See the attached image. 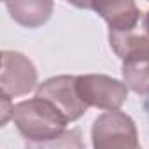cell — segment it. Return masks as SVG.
<instances>
[{
  "mask_svg": "<svg viewBox=\"0 0 149 149\" xmlns=\"http://www.w3.org/2000/svg\"><path fill=\"white\" fill-rule=\"evenodd\" d=\"M83 7H90L98 13L109 25L111 32H132L137 28L140 13L132 0L123 2H90L81 4Z\"/></svg>",
  "mask_w": 149,
  "mask_h": 149,
  "instance_id": "cell-6",
  "label": "cell"
},
{
  "mask_svg": "<svg viewBox=\"0 0 149 149\" xmlns=\"http://www.w3.org/2000/svg\"><path fill=\"white\" fill-rule=\"evenodd\" d=\"M25 149H84V144H83L79 130H70L51 140L28 142Z\"/></svg>",
  "mask_w": 149,
  "mask_h": 149,
  "instance_id": "cell-10",
  "label": "cell"
},
{
  "mask_svg": "<svg viewBox=\"0 0 149 149\" xmlns=\"http://www.w3.org/2000/svg\"><path fill=\"white\" fill-rule=\"evenodd\" d=\"M123 81L139 95H149V53L123 61Z\"/></svg>",
  "mask_w": 149,
  "mask_h": 149,
  "instance_id": "cell-9",
  "label": "cell"
},
{
  "mask_svg": "<svg viewBox=\"0 0 149 149\" xmlns=\"http://www.w3.org/2000/svg\"><path fill=\"white\" fill-rule=\"evenodd\" d=\"M77 77L76 76H56L42 84L37 86V95L39 98H44L51 102L65 118L67 121H76L79 119L86 111V104L79 98L77 95V86H76Z\"/></svg>",
  "mask_w": 149,
  "mask_h": 149,
  "instance_id": "cell-4",
  "label": "cell"
},
{
  "mask_svg": "<svg viewBox=\"0 0 149 149\" xmlns=\"http://www.w3.org/2000/svg\"><path fill=\"white\" fill-rule=\"evenodd\" d=\"M13 19L23 26L35 28L46 23L53 11V2L47 0H16L6 4Z\"/></svg>",
  "mask_w": 149,
  "mask_h": 149,
  "instance_id": "cell-7",
  "label": "cell"
},
{
  "mask_svg": "<svg viewBox=\"0 0 149 149\" xmlns=\"http://www.w3.org/2000/svg\"><path fill=\"white\" fill-rule=\"evenodd\" d=\"M93 149H142L133 119L121 111L98 116L91 128Z\"/></svg>",
  "mask_w": 149,
  "mask_h": 149,
  "instance_id": "cell-2",
  "label": "cell"
},
{
  "mask_svg": "<svg viewBox=\"0 0 149 149\" xmlns=\"http://www.w3.org/2000/svg\"><path fill=\"white\" fill-rule=\"evenodd\" d=\"M2 93L19 97L32 91L37 84L35 65L18 51H2Z\"/></svg>",
  "mask_w": 149,
  "mask_h": 149,
  "instance_id": "cell-5",
  "label": "cell"
},
{
  "mask_svg": "<svg viewBox=\"0 0 149 149\" xmlns=\"http://www.w3.org/2000/svg\"><path fill=\"white\" fill-rule=\"evenodd\" d=\"M77 95L86 107H97L104 111H119L128 98V88L125 83L102 74L79 76L76 81Z\"/></svg>",
  "mask_w": 149,
  "mask_h": 149,
  "instance_id": "cell-3",
  "label": "cell"
},
{
  "mask_svg": "<svg viewBox=\"0 0 149 149\" xmlns=\"http://www.w3.org/2000/svg\"><path fill=\"white\" fill-rule=\"evenodd\" d=\"M109 42L123 61L149 53V35L146 32H109Z\"/></svg>",
  "mask_w": 149,
  "mask_h": 149,
  "instance_id": "cell-8",
  "label": "cell"
},
{
  "mask_svg": "<svg viewBox=\"0 0 149 149\" xmlns=\"http://www.w3.org/2000/svg\"><path fill=\"white\" fill-rule=\"evenodd\" d=\"M13 119L28 142H44L65 133L67 118L47 100L33 97L13 105Z\"/></svg>",
  "mask_w": 149,
  "mask_h": 149,
  "instance_id": "cell-1",
  "label": "cell"
},
{
  "mask_svg": "<svg viewBox=\"0 0 149 149\" xmlns=\"http://www.w3.org/2000/svg\"><path fill=\"white\" fill-rule=\"evenodd\" d=\"M144 28H146V33L149 35V11H147L146 16H144Z\"/></svg>",
  "mask_w": 149,
  "mask_h": 149,
  "instance_id": "cell-11",
  "label": "cell"
}]
</instances>
